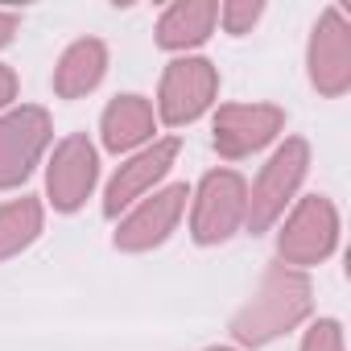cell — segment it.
Returning <instances> with one entry per match:
<instances>
[{"instance_id": "cell-18", "label": "cell", "mask_w": 351, "mask_h": 351, "mask_svg": "<svg viewBox=\"0 0 351 351\" xmlns=\"http://www.w3.org/2000/svg\"><path fill=\"white\" fill-rule=\"evenodd\" d=\"M17 71L13 66H5V62H0V116H5L9 108H13V99H17Z\"/></svg>"}, {"instance_id": "cell-5", "label": "cell", "mask_w": 351, "mask_h": 351, "mask_svg": "<svg viewBox=\"0 0 351 351\" xmlns=\"http://www.w3.org/2000/svg\"><path fill=\"white\" fill-rule=\"evenodd\" d=\"M219 95V71L215 62L199 58V54H182L173 58L161 75L157 87V120H165L169 128H186L195 124Z\"/></svg>"}, {"instance_id": "cell-13", "label": "cell", "mask_w": 351, "mask_h": 351, "mask_svg": "<svg viewBox=\"0 0 351 351\" xmlns=\"http://www.w3.org/2000/svg\"><path fill=\"white\" fill-rule=\"evenodd\" d=\"M108 75V46L99 38H79L62 50L54 66V95L58 99H83L91 95Z\"/></svg>"}, {"instance_id": "cell-15", "label": "cell", "mask_w": 351, "mask_h": 351, "mask_svg": "<svg viewBox=\"0 0 351 351\" xmlns=\"http://www.w3.org/2000/svg\"><path fill=\"white\" fill-rule=\"evenodd\" d=\"M42 223H46V211H42V199L34 195L0 203V265L21 256L42 236Z\"/></svg>"}, {"instance_id": "cell-1", "label": "cell", "mask_w": 351, "mask_h": 351, "mask_svg": "<svg viewBox=\"0 0 351 351\" xmlns=\"http://www.w3.org/2000/svg\"><path fill=\"white\" fill-rule=\"evenodd\" d=\"M314 310V285L302 269L289 265H269L256 293L236 310L232 318V339L236 347H269L273 339L298 330Z\"/></svg>"}, {"instance_id": "cell-20", "label": "cell", "mask_w": 351, "mask_h": 351, "mask_svg": "<svg viewBox=\"0 0 351 351\" xmlns=\"http://www.w3.org/2000/svg\"><path fill=\"white\" fill-rule=\"evenodd\" d=\"M207 351H240V347H207Z\"/></svg>"}, {"instance_id": "cell-14", "label": "cell", "mask_w": 351, "mask_h": 351, "mask_svg": "<svg viewBox=\"0 0 351 351\" xmlns=\"http://www.w3.org/2000/svg\"><path fill=\"white\" fill-rule=\"evenodd\" d=\"M215 21H219L215 0H178V5H169L157 21V46L173 50V54H186V50H195L211 38Z\"/></svg>"}, {"instance_id": "cell-16", "label": "cell", "mask_w": 351, "mask_h": 351, "mask_svg": "<svg viewBox=\"0 0 351 351\" xmlns=\"http://www.w3.org/2000/svg\"><path fill=\"white\" fill-rule=\"evenodd\" d=\"M265 17V5L261 0H228V5L219 9V21H223V29L232 34V38H244V34H252V25Z\"/></svg>"}, {"instance_id": "cell-7", "label": "cell", "mask_w": 351, "mask_h": 351, "mask_svg": "<svg viewBox=\"0 0 351 351\" xmlns=\"http://www.w3.org/2000/svg\"><path fill=\"white\" fill-rule=\"evenodd\" d=\"M99 186V149L83 136V132H71L54 145L50 161H46V199L54 211L62 215H75L91 191Z\"/></svg>"}, {"instance_id": "cell-19", "label": "cell", "mask_w": 351, "mask_h": 351, "mask_svg": "<svg viewBox=\"0 0 351 351\" xmlns=\"http://www.w3.org/2000/svg\"><path fill=\"white\" fill-rule=\"evenodd\" d=\"M21 29V17L17 13H5V9H0V50H5L9 42H13V34Z\"/></svg>"}, {"instance_id": "cell-9", "label": "cell", "mask_w": 351, "mask_h": 351, "mask_svg": "<svg viewBox=\"0 0 351 351\" xmlns=\"http://www.w3.org/2000/svg\"><path fill=\"white\" fill-rule=\"evenodd\" d=\"M285 128V108L277 104H223L211 124V145L223 161H244L273 145Z\"/></svg>"}, {"instance_id": "cell-17", "label": "cell", "mask_w": 351, "mask_h": 351, "mask_svg": "<svg viewBox=\"0 0 351 351\" xmlns=\"http://www.w3.org/2000/svg\"><path fill=\"white\" fill-rule=\"evenodd\" d=\"M302 351H347V339H343V322L339 318H318L306 339H302Z\"/></svg>"}, {"instance_id": "cell-8", "label": "cell", "mask_w": 351, "mask_h": 351, "mask_svg": "<svg viewBox=\"0 0 351 351\" xmlns=\"http://www.w3.org/2000/svg\"><path fill=\"white\" fill-rule=\"evenodd\" d=\"M178 153H182V141H178V136H161V141H153V145L128 153V157L116 165V173L108 178V186H104V215L116 219L120 211H128V207H136L145 195H153V186L173 169Z\"/></svg>"}, {"instance_id": "cell-2", "label": "cell", "mask_w": 351, "mask_h": 351, "mask_svg": "<svg viewBox=\"0 0 351 351\" xmlns=\"http://www.w3.org/2000/svg\"><path fill=\"white\" fill-rule=\"evenodd\" d=\"M306 173H310V145L302 136H285L273 157L261 165L256 173V182L248 186V215H244V228L256 236V232H269L285 207L293 203V195L302 191L306 182Z\"/></svg>"}, {"instance_id": "cell-11", "label": "cell", "mask_w": 351, "mask_h": 351, "mask_svg": "<svg viewBox=\"0 0 351 351\" xmlns=\"http://www.w3.org/2000/svg\"><path fill=\"white\" fill-rule=\"evenodd\" d=\"M186 182H173V186H161L153 195H145L116 228V248L120 252H149V248H161L182 223V211H186Z\"/></svg>"}, {"instance_id": "cell-10", "label": "cell", "mask_w": 351, "mask_h": 351, "mask_svg": "<svg viewBox=\"0 0 351 351\" xmlns=\"http://www.w3.org/2000/svg\"><path fill=\"white\" fill-rule=\"evenodd\" d=\"M306 71H310V87L322 99H339L351 87V25L347 17L330 5L322 9L310 46H306Z\"/></svg>"}, {"instance_id": "cell-12", "label": "cell", "mask_w": 351, "mask_h": 351, "mask_svg": "<svg viewBox=\"0 0 351 351\" xmlns=\"http://www.w3.org/2000/svg\"><path fill=\"white\" fill-rule=\"evenodd\" d=\"M153 128H157V112L145 95H116L104 116H99V136H104V149L108 153H136L153 141Z\"/></svg>"}, {"instance_id": "cell-3", "label": "cell", "mask_w": 351, "mask_h": 351, "mask_svg": "<svg viewBox=\"0 0 351 351\" xmlns=\"http://www.w3.org/2000/svg\"><path fill=\"white\" fill-rule=\"evenodd\" d=\"M191 199H195L191 203V236H195V244L211 248V244L232 240L244 228V215H248V182H244V173L211 169V173H203V182L195 186Z\"/></svg>"}, {"instance_id": "cell-6", "label": "cell", "mask_w": 351, "mask_h": 351, "mask_svg": "<svg viewBox=\"0 0 351 351\" xmlns=\"http://www.w3.org/2000/svg\"><path fill=\"white\" fill-rule=\"evenodd\" d=\"M50 141H54L50 112L38 104H21L0 116V191H17L38 169Z\"/></svg>"}, {"instance_id": "cell-4", "label": "cell", "mask_w": 351, "mask_h": 351, "mask_svg": "<svg viewBox=\"0 0 351 351\" xmlns=\"http://www.w3.org/2000/svg\"><path fill=\"white\" fill-rule=\"evenodd\" d=\"M339 248V211L326 195H306L289 211V219L277 232V256L289 269H310L322 265Z\"/></svg>"}]
</instances>
